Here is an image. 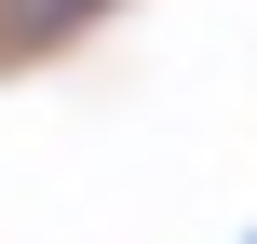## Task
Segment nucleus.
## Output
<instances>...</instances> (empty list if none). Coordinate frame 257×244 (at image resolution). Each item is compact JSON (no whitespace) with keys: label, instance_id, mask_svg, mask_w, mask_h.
Instances as JSON below:
<instances>
[{"label":"nucleus","instance_id":"f257e3e1","mask_svg":"<svg viewBox=\"0 0 257 244\" xmlns=\"http://www.w3.org/2000/svg\"><path fill=\"white\" fill-rule=\"evenodd\" d=\"M41 14H95V0H41Z\"/></svg>","mask_w":257,"mask_h":244}]
</instances>
